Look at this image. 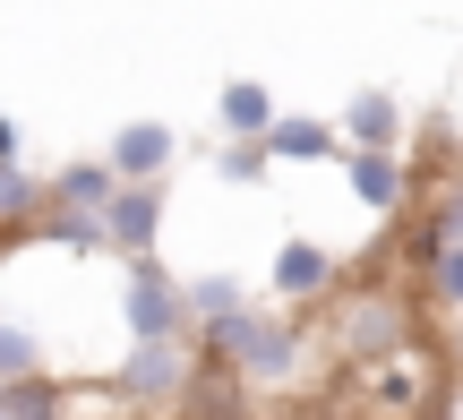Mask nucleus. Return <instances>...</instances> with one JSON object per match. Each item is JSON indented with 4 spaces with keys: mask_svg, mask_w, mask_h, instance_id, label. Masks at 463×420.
Listing matches in <instances>:
<instances>
[{
    "mask_svg": "<svg viewBox=\"0 0 463 420\" xmlns=\"http://www.w3.org/2000/svg\"><path fill=\"white\" fill-rule=\"evenodd\" d=\"M198 352L215 360V369H232L241 387H283V378H300V360H309V326L266 318V309H241L232 326L198 335Z\"/></svg>",
    "mask_w": 463,
    "mask_h": 420,
    "instance_id": "f257e3e1",
    "label": "nucleus"
},
{
    "mask_svg": "<svg viewBox=\"0 0 463 420\" xmlns=\"http://www.w3.org/2000/svg\"><path fill=\"white\" fill-rule=\"evenodd\" d=\"M198 369H206L198 343H129V360L112 369V395L129 412H189Z\"/></svg>",
    "mask_w": 463,
    "mask_h": 420,
    "instance_id": "f03ea898",
    "label": "nucleus"
},
{
    "mask_svg": "<svg viewBox=\"0 0 463 420\" xmlns=\"http://www.w3.org/2000/svg\"><path fill=\"white\" fill-rule=\"evenodd\" d=\"M412 318H420V309L403 301L395 284H378V292L361 284L344 301V318H335V343H344V360H361V369H386V360L412 352Z\"/></svg>",
    "mask_w": 463,
    "mask_h": 420,
    "instance_id": "7ed1b4c3",
    "label": "nucleus"
},
{
    "mask_svg": "<svg viewBox=\"0 0 463 420\" xmlns=\"http://www.w3.org/2000/svg\"><path fill=\"white\" fill-rule=\"evenodd\" d=\"M120 326H129V343H198V318H189V284L164 266V257L120 275Z\"/></svg>",
    "mask_w": 463,
    "mask_h": 420,
    "instance_id": "20e7f679",
    "label": "nucleus"
},
{
    "mask_svg": "<svg viewBox=\"0 0 463 420\" xmlns=\"http://www.w3.org/2000/svg\"><path fill=\"white\" fill-rule=\"evenodd\" d=\"M103 163H112L120 189H164L172 163H181V129L172 120H129V129L103 137Z\"/></svg>",
    "mask_w": 463,
    "mask_h": 420,
    "instance_id": "39448f33",
    "label": "nucleus"
},
{
    "mask_svg": "<svg viewBox=\"0 0 463 420\" xmlns=\"http://www.w3.org/2000/svg\"><path fill=\"white\" fill-rule=\"evenodd\" d=\"M266 292H275V301H292V309H317V301H335V292H344V266H335L326 240L292 232V240L275 249V266H266Z\"/></svg>",
    "mask_w": 463,
    "mask_h": 420,
    "instance_id": "423d86ee",
    "label": "nucleus"
},
{
    "mask_svg": "<svg viewBox=\"0 0 463 420\" xmlns=\"http://www.w3.org/2000/svg\"><path fill=\"white\" fill-rule=\"evenodd\" d=\"M164 215H172V189H120L112 215H103V257H120V266H155Z\"/></svg>",
    "mask_w": 463,
    "mask_h": 420,
    "instance_id": "0eeeda50",
    "label": "nucleus"
},
{
    "mask_svg": "<svg viewBox=\"0 0 463 420\" xmlns=\"http://www.w3.org/2000/svg\"><path fill=\"white\" fill-rule=\"evenodd\" d=\"M335 129H344L352 154H403V103L386 95V86H361V95H344Z\"/></svg>",
    "mask_w": 463,
    "mask_h": 420,
    "instance_id": "6e6552de",
    "label": "nucleus"
},
{
    "mask_svg": "<svg viewBox=\"0 0 463 420\" xmlns=\"http://www.w3.org/2000/svg\"><path fill=\"white\" fill-rule=\"evenodd\" d=\"M344 181H352V198H361L378 223L412 215V163H403V154H344Z\"/></svg>",
    "mask_w": 463,
    "mask_h": 420,
    "instance_id": "1a4fd4ad",
    "label": "nucleus"
},
{
    "mask_svg": "<svg viewBox=\"0 0 463 420\" xmlns=\"http://www.w3.org/2000/svg\"><path fill=\"white\" fill-rule=\"evenodd\" d=\"M43 215H52V172L0 163V249H9V240H26V232H43Z\"/></svg>",
    "mask_w": 463,
    "mask_h": 420,
    "instance_id": "9d476101",
    "label": "nucleus"
},
{
    "mask_svg": "<svg viewBox=\"0 0 463 420\" xmlns=\"http://www.w3.org/2000/svg\"><path fill=\"white\" fill-rule=\"evenodd\" d=\"M215 120H223V146H266L283 112H275V95H266L258 78H232L215 95Z\"/></svg>",
    "mask_w": 463,
    "mask_h": 420,
    "instance_id": "9b49d317",
    "label": "nucleus"
},
{
    "mask_svg": "<svg viewBox=\"0 0 463 420\" xmlns=\"http://www.w3.org/2000/svg\"><path fill=\"white\" fill-rule=\"evenodd\" d=\"M266 154L275 163H344V129L335 120H275V137H266Z\"/></svg>",
    "mask_w": 463,
    "mask_h": 420,
    "instance_id": "f8f14e48",
    "label": "nucleus"
},
{
    "mask_svg": "<svg viewBox=\"0 0 463 420\" xmlns=\"http://www.w3.org/2000/svg\"><path fill=\"white\" fill-rule=\"evenodd\" d=\"M249 309L241 275H189V318H198V335H215V326H232Z\"/></svg>",
    "mask_w": 463,
    "mask_h": 420,
    "instance_id": "ddd939ff",
    "label": "nucleus"
},
{
    "mask_svg": "<svg viewBox=\"0 0 463 420\" xmlns=\"http://www.w3.org/2000/svg\"><path fill=\"white\" fill-rule=\"evenodd\" d=\"M26 378H43V335L0 318V387H26Z\"/></svg>",
    "mask_w": 463,
    "mask_h": 420,
    "instance_id": "4468645a",
    "label": "nucleus"
},
{
    "mask_svg": "<svg viewBox=\"0 0 463 420\" xmlns=\"http://www.w3.org/2000/svg\"><path fill=\"white\" fill-rule=\"evenodd\" d=\"M0 420H69V395L52 378H26V387H0Z\"/></svg>",
    "mask_w": 463,
    "mask_h": 420,
    "instance_id": "2eb2a0df",
    "label": "nucleus"
},
{
    "mask_svg": "<svg viewBox=\"0 0 463 420\" xmlns=\"http://www.w3.org/2000/svg\"><path fill=\"white\" fill-rule=\"evenodd\" d=\"M215 172H223L232 189H258L266 172H275V154H266V146H223V154H215Z\"/></svg>",
    "mask_w": 463,
    "mask_h": 420,
    "instance_id": "dca6fc26",
    "label": "nucleus"
},
{
    "mask_svg": "<svg viewBox=\"0 0 463 420\" xmlns=\"http://www.w3.org/2000/svg\"><path fill=\"white\" fill-rule=\"evenodd\" d=\"M420 284H430V301L447 309V318H463V249H447L430 275H420Z\"/></svg>",
    "mask_w": 463,
    "mask_h": 420,
    "instance_id": "f3484780",
    "label": "nucleus"
},
{
    "mask_svg": "<svg viewBox=\"0 0 463 420\" xmlns=\"http://www.w3.org/2000/svg\"><path fill=\"white\" fill-rule=\"evenodd\" d=\"M447 369H455V378H463V318H455V326H447Z\"/></svg>",
    "mask_w": 463,
    "mask_h": 420,
    "instance_id": "a211bd4d",
    "label": "nucleus"
}]
</instances>
